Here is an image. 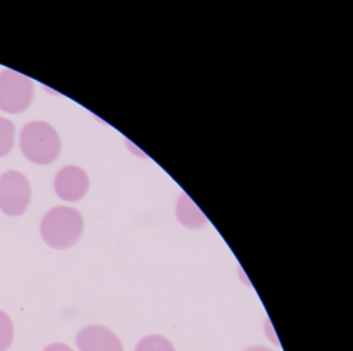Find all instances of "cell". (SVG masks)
Listing matches in <instances>:
<instances>
[{
    "mask_svg": "<svg viewBox=\"0 0 353 351\" xmlns=\"http://www.w3.org/2000/svg\"><path fill=\"white\" fill-rule=\"evenodd\" d=\"M84 222L76 208L57 206L49 210L41 223V234L53 249L73 247L83 234Z\"/></svg>",
    "mask_w": 353,
    "mask_h": 351,
    "instance_id": "obj_1",
    "label": "cell"
},
{
    "mask_svg": "<svg viewBox=\"0 0 353 351\" xmlns=\"http://www.w3.org/2000/svg\"><path fill=\"white\" fill-rule=\"evenodd\" d=\"M20 146L26 159L36 164L54 162L61 152V139L52 126L45 121H32L23 128Z\"/></svg>",
    "mask_w": 353,
    "mask_h": 351,
    "instance_id": "obj_2",
    "label": "cell"
},
{
    "mask_svg": "<svg viewBox=\"0 0 353 351\" xmlns=\"http://www.w3.org/2000/svg\"><path fill=\"white\" fill-rule=\"evenodd\" d=\"M34 92L30 78L10 69L0 73V109L5 112H23L32 104Z\"/></svg>",
    "mask_w": 353,
    "mask_h": 351,
    "instance_id": "obj_3",
    "label": "cell"
},
{
    "mask_svg": "<svg viewBox=\"0 0 353 351\" xmlns=\"http://www.w3.org/2000/svg\"><path fill=\"white\" fill-rule=\"evenodd\" d=\"M32 197L30 181L18 171H8L0 177V210L17 217L24 214Z\"/></svg>",
    "mask_w": 353,
    "mask_h": 351,
    "instance_id": "obj_4",
    "label": "cell"
},
{
    "mask_svg": "<svg viewBox=\"0 0 353 351\" xmlns=\"http://www.w3.org/2000/svg\"><path fill=\"white\" fill-rule=\"evenodd\" d=\"M90 179L83 169L78 166L63 167L57 174L54 189L65 201H78L88 193Z\"/></svg>",
    "mask_w": 353,
    "mask_h": 351,
    "instance_id": "obj_5",
    "label": "cell"
},
{
    "mask_svg": "<svg viewBox=\"0 0 353 351\" xmlns=\"http://www.w3.org/2000/svg\"><path fill=\"white\" fill-rule=\"evenodd\" d=\"M76 344L80 351H123L119 337L106 326L92 324L78 332Z\"/></svg>",
    "mask_w": 353,
    "mask_h": 351,
    "instance_id": "obj_6",
    "label": "cell"
},
{
    "mask_svg": "<svg viewBox=\"0 0 353 351\" xmlns=\"http://www.w3.org/2000/svg\"><path fill=\"white\" fill-rule=\"evenodd\" d=\"M15 142V126L9 119L0 117V157L11 152Z\"/></svg>",
    "mask_w": 353,
    "mask_h": 351,
    "instance_id": "obj_7",
    "label": "cell"
},
{
    "mask_svg": "<svg viewBox=\"0 0 353 351\" xmlns=\"http://www.w3.org/2000/svg\"><path fill=\"white\" fill-rule=\"evenodd\" d=\"M135 351H176L172 343L160 334L145 337L138 343Z\"/></svg>",
    "mask_w": 353,
    "mask_h": 351,
    "instance_id": "obj_8",
    "label": "cell"
},
{
    "mask_svg": "<svg viewBox=\"0 0 353 351\" xmlns=\"http://www.w3.org/2000/svg\"><path fill=\"white\" fill-rule=\"evenodd\" d=\"M14 325L11 318L0 311V351H7L13 343Z\"/></svg>",
    "mask_w": 353,
    "mask_h": 351,
    "instance_id": "obj_9",
    "label": "cell"
},
{
    "mask_svg": "<svg viewBox=\"0 0 353 351\" xmlns=\"http://www.w3.org/2000/svg\"><path fill=\"white\" fill-rule=\"evenodd\" d=\"M44 351H74L71 347L63 343H54V344L49 345Z\"/></svg>",
    "mask_w": 353,
    "mask_h": 351,
    "instance_id": "obj_10",
    "label": "cell"
},
{
    "mask_svg": "<svg viewBox=\"0 0 353 351\" xmlns=\"http://www.w3.org/2000/svg\"><path fill=\"white\" fill-rule=\"evenodd\" d=\"M245 351H274L265 346H254L247 349Z\"/></svg>",
    "mask_w": 353,
    "mask_h": 351,
    "instance_id": "obj_11",
    "label": "cell"
}]
</instances>
